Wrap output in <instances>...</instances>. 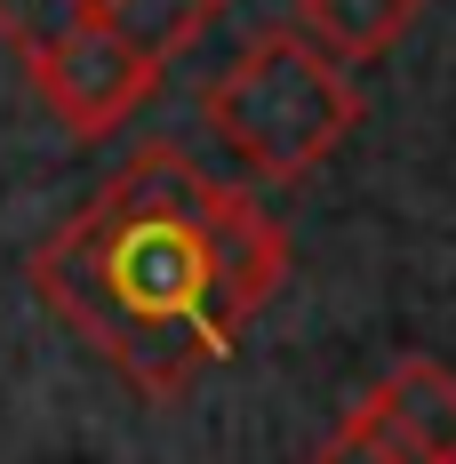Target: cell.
Returning a JSON list of instances; mask_svg holds the SVG:
<instances>
[{
    "mask_svg": "<svg viewBox=\"0 0 456 464\" xmlns=\"http://www.w3.org/2000/svg\"><path fill=\"white\" fill-rule=\"evenodd\" d=\"M361 417L409 464H456V369L409 353L401 369L376 376V392L361 401Z\"/></svg>",
    "mask_w": 456,
    "mask_h": 464,
    "instance_id": "5b68a950",
    "label": "cell"
},
{
    "mask_svg": "<svg viewBox=\"0 0 456 464\" xmlns=\"http://www.w3.org/2000/svg\"><path fill=\"white\" fill-rule=\"evenodd\" d=\"M24 72H33V89L41 104L73 129V137H112V129H129L144 112V96L160 89V64L129 48L121 33H104V24H81V33H64V41H48L24 56Z\"/></svg>",
    "mask_w": 456,
    "mask_h": 464,
    "instance_id": "3957f363",
    "label": "cell"
},
{
    "mask_svg": "<svg viewBox=\"0 0 456 464\" xmlns=\"http://www.w3.org/2000/svg\"><path fill=\"white\" fill-rule=\"evenodd\" d=\"M200 121L257 185H305L336 144L361 129V89L344 64H328L296 24L265 33L232 56V72L209 89Z\"/></svg>",
    "mask_w": 456,
    "mask_h": 464,
    "instance_id": "7a4b0ae2",
    "label": "cell"
},
{
    "mask_svg": "<svg viewBox=\"0 0 456 464\" xmlns=\"http://www.w3.org/2000/svg\"><path fill=\"white\" fill-rule=\"evenodd\" d=\"M409 24H416V0H296V33L344 72L376 64Z\"/></svg>",
    "mask_w": 456,
    "mask_h": 464,
    "instance_id": "8992f818",
    "label": "cell"
},
{
    "mask_svg": "<svg viewBox=\"0 0 456 464\" xmlns=\"http://www.w3.org/2000/svg\"><path fill=\"white\" fill-rule=\"evenodd\" d=\"M225 8L232 0H0V41L16 48V56H33V48L64 41L81 24H104V33H121L129 48H144L152 64H169Z\"/></svg>",
    "mask_w": 456,
    "mask_h": 464,
    "instance_id": "277c9868",
    "label": "cell"
},
{
    "mask_svg": "<svg viewBox=\"0 0 456 464\" xmlns=\"http://www.w3.org/2000/svg\"><path fill=\"white\" fill-rule=\"evenodd\" d=\"M313 464H409V457H401V449H393V440H384V432L353 409V417H344V424L313 449Z\"/></svg>",
    "mask_w": 456,
    "mask_h": 464,
    "instance_id": "52a82bcc",
    "label": "cell"
},
{
    "mask_svg": "<svg viewBox=\"0 0 456 464\" xmlns=\"http://www.w3.org/2000/svg\"><path fill=\"white\" fill-rule=\"evenodd\" d=\"M280 280L288 232L177 144H144L73 225L33 248L41 304L144 401H184L217 361H232Z\"/></svg>",
    "mask_w": 456,
    "mask_h": 464,
    "instance_id": "6da1fadb",
    "label": "cell"
}]
</instances>
